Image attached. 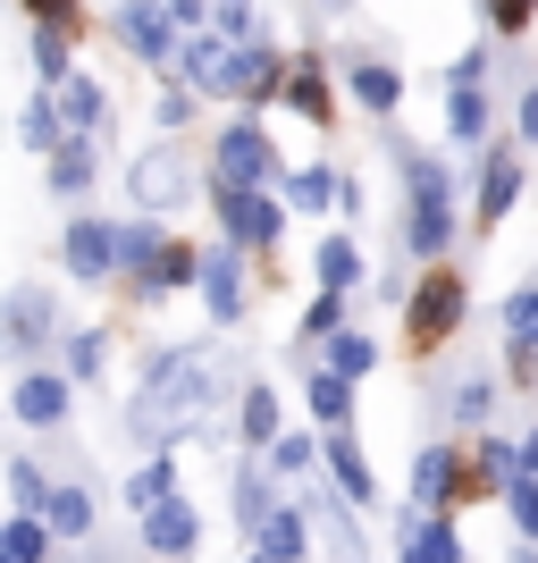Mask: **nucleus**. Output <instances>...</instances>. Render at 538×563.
Listing matches in <instances>:
<instances>
[{
  "label": "nucleus",
  "mask_w": 538,
  "mask_h": 563,
  "mask_svg": "<svg viewBox=\"0 0 538 563\" xmlns=\"http://www.w3.org/2000/svg\"><path fill=\"white\" fill-rule=\"evenodd\" d=\"M202 412H211V362H202V345H168L161 362H152V378L135 387V404H127V429L152 438V446H168V438H186Z\"/></svg>",
  "instance_id": "f257e3e1"
},
{
  "label": "nucleus",
  "mask_w": 538,
  "mask_h": 563,
  "mask_svg": "<svg viewBox=\"0 0 538 563\" xmlns=\"http://www.w3.org/2000/svg\"><path fill=\"white\" fill-rule=\"evenodd\" d=\"M404 177H413V228H404V244H413V261H438L446 235H454V186H446V168L429 152H404Z\"/></svg>",
  "instance_id": "f03ea898"
},
{
  "label": "nucleus",
  "mask_w": 538,
  "mask_h": 563,
  "mask_svg": "<svg viewBox=\"0 0 538 563\" xmlns=\"http://www.w3.org/2000/svg\"><path fill=\"white\" fill-rule=\"evenodd\" d=\"M43 336H51V286H18L0 303V353L25 362V353H43Z\"/></svg>",
  "instance_id": "7ed1b4c3"
},
{
  "label": "nucleus",
  "mask_w": 538,
  "mask_h": 563,
  "mask_svg": "<svg viewBox=\"0 0 538 563\" xmlns=\"http://www.w3.org/2000/svg\"><path fill=\"white\" fill-rule=\"evenodd\" d=\"M219 219H228V244H278V202L261 186H219Z\"/></svg>",
  "instance_id": "20e7f679"
},
{
  "label": "nucleus",
  "mask_w": 538,
  "mask_h": 563,
  "mask_svg": "<svg viewBox=\"0 0 538 563\" xmlns=\"http://www.w3.org/2000/svg\"><path fill=\"white\" fill-rule=\"evenodd\" d=\"M454 320H463V278H454V269L421 278V295H413V345H438V336H454Z\"/></svg>",
  "instance_id": "39448f33"
},
{
  "label": "nucleus",
  "mask_w": 538,
  "mask_h": 563,
  "mask_svg": "<svg viewBox=\"0 0 538 563\" xmlns=\"http://www.w3.org/2000/svg\"><path fill=\"white\" fill-rule=\"evenodd\" d=\"M59 253H68V278H76V286H101V278L118 269V228H101V219H76Z\"/></svg>",
  "instance_id": "423d86ee"
},
{
  "label": "nucleus",
  "mask_w": 538,
  "mask_h": 563,
  "mask_svg": "<svg viewBox=\"0 0 538 563\" xmlns=\"http://www.w3.org/2000/svg\"><path fill=\"white\" fill-rule=\"evenodd\" d=\"M270 177V135L261 126H228L219 135V186H261Z\"/></svg>",
  "instance_id": "0eeeda50"
},
{
  "label": "nucleus",
  "mask_w": 538,
  "mask_h": 563,
  "mask_svg": "<svg viewBox=\"0 0 538 563\" xmlns=\"http://www.w3.org/2000/svg\"><path fill=\"white\" fill-rule=\"evenodd\" d=\"M219 93H235V101H270V93H278V59H270L261 43L228 51V68H219Z\"/></svg>",
  "instance_id": "6e6552de"
},
{
  "label": "nucleus",
  "mask_w": 538,
  "mask_h": 563,
  "mask_svg": "<svg viewBox=\"0 0 538 563\" xmlns=\"http://www.w3.org/2000/svg\"><path fill=\"white\" fill-rule=\"evenodd\" d=\"M9 412H18L25 429H59V421H68V378H51V371L18 378V396H9Z\"/></svg>",
  "instance_id": "1a4fd4ad"
},
{
  "label": "nucleus",
  "mask_w": 538,
  "mask_h": 563,
  "mask_svg": "<svg viewBox=\"0 0 538 563\" xmlns=\"http://www.w3.org/2000/svg\"><path fill=\"white\" fill-rule=\"evenodd\" d=\"M177 194H186V161H177L168 143H161V152H143V161H135V202H143V211H168Z\"/></svg>",
  "instance_id": "9d476101"
},
{
  "label": "nucleus",
  "mask_w": 538,
  "mask_h": 563,
  "mask_svg": "<svg viewBox=\"0 0 538 563\" xmlns=\"http://www.w3.org/2000/svg\"><path fill=\"white\" fill-rule=\"evenodd\" d=\"M194 530H202V521H194L186 496H168V505H152V514H143V547H152V555H186Z\"/></svg>",
  "instance_id": "9b49d317"
},
{
  "label": "nucleus",
  "mask_w": 538,
  "mask_h": 563,
  "mask_svg": "<svg viewBox=\"0 0 538 563\" xmlns=\"http://www.w3.org/2000/svg\"><path fill=\"white\" fill-rule=\"evenodd\" d=\"M404 563H463V547H454V530H446V521L429 514V505H421V514H413V521H404Z\"/></svg>",
  "instance_id": "f8f14e48"
},
{
  "label": "nucleus",
  "mask_w": 538,
  "mask_h": 563,
  "mask_svg": "<svg viewBox=\"0 0 538 563\" xmlns=\"http://www.w3.org/2000/svg\"><path fill=\"white\" fill-rule=\"evenodd\" d=\"M202 303H211V320H235V311H244V269H235V244L202 261Z\"/></svg>",
  "instance_id": "ddd939ff"
},
{
  "label": "nucleus",
  "mask_w": 538,
  "mask_h": 563,
  "mask_svg": "<svg viewBox=\"0 0 538 563\" xmlns=\"http://www.w3.org/2000/svg\"><path fill=\"white\" fill-rule=\"evenodd\" d=\"M168 25H177V18H168L161 0H127V18H118V34H127V43H135L143 59H168Z\"/></svg>",
  "instance_id": "4468645a"
},
{
  "label": "nucleus",
  "mask_w": 538,
  "mask_h": 563,
  "mask_svg": "<svg viewBox=\"0 0 538 563\" xmlns=\"http://www.w3.org/2000/svg\"><path fill=\"white\" fill-rule=\"evenodd\" d=\"M454 488H463V463H454L446 446H429L421 463H413V505H429V514H438V505H446Z\"/></svg>",
  "instance_id": "2eb2a0df"
},
{
  "label": "nucleus",
  "mask_w": 538,
  "mask_h": 563,
  "mask_svg": "<svg viewBox=\"0 0 538 563\" xmlns=\"http://www.w3.org/2000/svg\"><path fill=\"white\" fill-rule=\"evenodd\" d=\"M514 194H521V168H514V152H496V161H488V177H480V228H505Z\"/></svg>",
  "instance_id": "dca6fc26"
},
{
  "label": "nucleus",
  "mask_w": 538,
  "mask_h": 563,
  "mask_svg": "<svg viewBox=\"0 0 538 563\" xmlns=\"http://www.w3.org/2000/svg\"><path fill=\"white\" fill-rule=\"evenodd\" d=\"M328 471H337V488H345V505H371V496H378L371 463H362V446H353L345 429H337V438H328Z\"/></svg>",
  "instance_id": "f3484780"
},
{
  "label": "nucleus",
  "mask_w": 538,
  "mask_h": 563,
  "mask_svg": "<svg viewBox=\"0 0 538 563\" xmlns=\"http://www.w3.org/2000/svg\"><path fill=\"white\" fill-rule=\"evenodd\" d=\"M345 85H353V101H362V110H378V118L404 101V76H396V68H378V59H353Z\"/></svg>",
  "instance_id": "a211bd4d"
},
{
  "label": "nucleus",
  "mask_w": 538,
  "mask_h": 563,
  "mask_svg": "<svg viewBox=\"0 0 538 563\" xmlns=\"http://www.w3.org/2000/svg\"><path fill=\"white\" fill-rule=\"evenodd\" d=\"M59 118H68V135H101V93H94V76H68L59 85Z\"/></svg>",
  "instance_id": "6ab92c4d"
},
{
  "label": "nucleus",
  "mask_w": 538,
  "mask_h": 563,
  "mask_svg": "<svg viewBox=\"0 0 538 563\" xmlns=\"http://www.w3.org/2000/svg\"><path fill=\"white\" fill-rule=\"evenodd\" d=\"M177 68H186L194 93H219V68H228V43H211V34H194L186 51H177Z\"/></svg>",
  "instance_id": "aec40b11"
},
{
  "label": "nucleus",
  "mask_w": 538,
  "mask_h": 563,
  "mask_svg": "<svg viewBox=\"0 0 538 563\" xmlns=\"http://www.w3.org/2000/svg\"><path fill=\"white\" fill-rule=\"evenodd\" d=\"M43 555H51V521L18 514L9 530H0V563H43Z\"/></svg>",
  "instance_id": "412c9836"
},
{
  "label": "nucleus",
  "mask_w": 538,
  "mask_h": 563,
  "mask_svg": "<svg viewBox=\"0 0 538 563\" xmlns=\"http://www.w3.org/2000/svg\"><path fill=\"white\" fill-rule=\"evenodd\" d=\"M43 521L59 530V539H85V530H94V496H85V488H51Z\"/></svg>",
  "instance_id": "4be33fe9"
},
{
  "label": "nucleus",
  "mask_w": 538,
  "mask_h": 563,
  "mask_svg": "<svg viewBox=\"0 0 538 563\" xmlns=\"http://www.w3.org/2000/svg\"><path fill=\"white\" fill-rule=\"evenodd\" d=\"M168 496H177V463H168V454L127 479V505H135V514H152V505H168Z\"/></svg>",
  "instance_id": "5701e85b"
},
{
  "label": "nucleus",
  "mask_w": 538,
  "mask_h": 563,
  "mask_svg": "<svg viewBox=\"0 0 538 563\" xmlns=\"http://www.w3.org/2000/svg\"><path fill=\"white\" fill-rule=\"evenodd\" d=\"M18 135L34 143V152H59V143H68V118H59V101H25Z\"/></svg>",
  "instance_id": "b1692460"
},
{
  "label": "nucleus",
  "mask_w": 538,
  "mask_h": 563,
  "mask_svg": "<svg viewBox=\"0 0 538 563\" xmlns=\"http://www.w3.org/2000/svg\"><path fill=\"white\" fill-rule=\"evenodd\" d=\"M161 244H168V235L152 228V219H135V228H118V269H135V278H143V269L161 261Z\"/></svg>",
  "instance_id": "393cba45"
},
{
  "label": "nucleus",
  "mask_w": 538,
  "mask_h": 563,
  "mask_svg": "<svg viewBox=\"0 0 538 563\" xmlns=\"http://www.w3.org/2000/svg\"><path fill=\"white\" fill-rule=\"evenodd\" d=\"M253 539H261V555H270V563H295V555H304V514H270Z\"/></svg>",
  "instance_id": "a878e982"
},
{
  "label": "nucleus",
  "mask_w": 538,
  "mask_h": 563,
  "mask_svg": "<svg viewBox=\"0 0 538 563\" xmlns=\"http://www.w3.org/2000/svg\"><path fill=\"white\" fill-rule=\"evenodd\" d=\"M311 412H320L328 429H345V412H353V378H345V371H320V378H311Z\"/></svg>",
  "instance_id": "bb28decb"
},
{
  "label": "nucleus",
  "mask_w": 538,
  "mask_h": 563,
  "mask_svg": "<svg viewBox=\"0 0 538 563\" xmlns=\"http://www.w3.org/2000/svg\"><path fill=\"white\" fill-rule=\"evenodd\" d=\"M51 186H59V194L94 186V152H85V135H68V152H51Z\"/></svg>",
  "instance_id": "cd10ccee"
},
{
  "label": "nucleus",
  "mask_w": 538,
  "mask_h": 563,
  "mask_svg": "<svg viewBox=\"0 0 538 563\" xmlns=\"http://www.w3.org/2000/svg\"><path fill=\"white\" fill-rule=\"evenodd\" d=\"M320 286H337V295L362 286V253H353L345 235H328V244H320Z\"/></svg>",
  "instance_id": "c85d7f7f"
},
{
  "label": "nucleus",
  "mask_w": 538,
  "mask_h": 563,
  "mask_svg": "<svg viewBox=\"0 0 538 563\" xmlns=\"http://www.w3.org/2000/svg\"><path fill=\"white\" fill-rule=\"evenodd\" d=\"M186 278H202V261H194L186 244H161V261L143 269V286H186Z\"/></svg>",
  "instance_id": "c756f323"
},
{
  "label": "nucleus",
  "mask_w": 538,
  "mask_h": 563,
  "mask_svg": "<svg viewBox=\"0 0 538 563\" xmlns=\"http://www.w3.org/2000/svg\"><path fill=\"white\" fill-rule=\"evenodd\" d=\"M378 362V345L371 336H353V329H337V345H328V371H345V378H362Z\"/></svg>",
  "instance_id": "7c9ffc66"
},
{
  "label": "nucleus",
  "mask_w": 538,
  "mask_h": 563,
  "mask_svg": "<svg viewBox=\"0 0 538 563\" xmlns=\"http://www.w3.org/2000/svg\"><path fill=\"white\" fill-rule=\"evenodd\" d=\"M505 345H538V286H521L505 303Z\"/></svg>",
  "instance_id": "2f4dec72"
},
{
  "label": "nucleus",
  "mask_w": 538,
  "mask_h": 563,
  "mask_svg": "<svg viewBox=\"0 0 538 563\" xmlns=\"http://www.w3.org/2000/svg\"><path fill=\"white\" fill-rule=\"evenodd\" d=\"M244 438H253V446H270V438H278V396H270V387H253V396H244Z\"/></svg>",
  "instance_id": "473e14b6"
},
{
  "label": "nucleus",
  "mask_w": 538,
  "mask_h": 563,
  "mask_svg": "<svg viewBox=\"0 0 538 563\" xmlns=\"http://www.w3.org/2000/svg\"><path fill=\"white\" fill-rule=\"evenodd\" d=\"M286 194H295V211H328V202H337V194H345V186H337L328 168H304V177H295V186H286Z\"/></svg>",
  "instance_id": "72a5a7b5"
},
{
  "label": "nucleus",
  "mask_w": 538,
  "mask_h": 563,
  "mask_svg": "<svg viewBox=\"0 0 538 563\" xmlns=\"http://www.w3.org/2000/svg\"><path fill=\"white\" fill-rule=\"evenodd\" d=\"M446 126H454V135H488V101L471 93V85H454V110H446Z\"/></svg>",
  "instance_id": "f704fd0d"
},
{
  "label": "nucleus",
  "mask_w": 538,
  "mask_h": 563,
  "mask_svg": "<svg viewBox=\"0 0 538 563\" xmlns=\"http://www.w3.org/2000/svg\"><path fill=\"white\" fill-rule=\"evenodd\" d=\"M34 68H43V85H68V51H59V25H43V34H34Z\"/></svg>",
  "instance_id": "c9c22d12"
},
{
  "label": "nucleus",
  "mask_w": 538,
  "mask_h": 563,
  "mask_svg": "<svg viewBox=\"0 0 538 563\" xmlns=\"http://www.w3.org/2000/svg\"><path fill=\"white\" fill-rule=\"evenodd\" d=\"M235 521H244V530H261V521H270V488H261V471H244V479H235Z\"/></svg>",
  "instance_id": "e433bc0d"
},
{
  "label": "nucleus",
  "mask_w": 538,
  "mask_h": 563,
  "mask_svg": "<svg viewBox=\"0 0 538 563\" xmlns=\"http://www.w3.org/2000/svg\"><path fill=\"white\" fill-rule=\"evenodd\" d=\"M9 496H18L25 514H43V505H51V479H43L34 463H9Z\"/></svg>",
  "instance_id": "4c0bfd02"
},
{
  "label": "nucleus",
  "mask_w": 538,
  "mask_h": 563,
  "mask_svg": "<svg viewBox=\"0 0 538 563\" xmlns=\"http://www.w3.org/2000/svg\"><path fill=\"white\" fill-rule=\"evenodd\" d=\"M505 514L521 521V539H538V479H505Z\"/></svg>",
  "instance_id": "58836bf2"
},
{
  "label": "nucleus",
  "mask_w": 538,
  "mask_h": 563,
  "mask_svg": "<svg viewBox=\"0 0 538 563\" xmlns=\"http://www.w3.org/2000/svg\"><path fill=\"white\" fill-rule=\"evenodd\" d=\"M286 101L304 118H328V85H320V68H295V85H286Z\"/></svg>",
  "instance_id": "ea45409f"
},
{
  "label": "nucleus",
  "mask_w": 538,
  "mask_h": 563,
  "mask_svg": "<svg viewBox=\"0 0 538 563\" xmlns=\"http://www.w3.org/2000/svg\"><path fill=\"white\" fill-rule=\"evenodd\" d=\"M454 421H488V378H463V387H454Z\"/></svg>",
  "instance_id": "a19ab883"
},
{
  "label": "nucleus",
  "mask_w": 538,
  "mask_h": 563,
  "mask_svg": "<svg viewBox=\"0 0 538 563\" xmlns=\"http://www.w3.org/2000/svg\"><path fill=\"white\" fill-rule=\"evenodd\" d=\"M219 34H228V43H253V0H219Z\"/></svg>",
  "instance_id": "79ce46f5"
},
{
  "label": "nucleus",
  "mask_w": 538,
  "mask_h": 563,
  "mask_svg": "<svg viewBox=\"0 0 538 563\" xmlns=\"http://www.w3.org/2000/svg\"><path fill=\"white\" fill-rule=\"evenodd\" d=\"M311 454H320L311 438H270V463L278 471H311Z\"/></svg>",
  "instance_id": "37998d69"
},
{
  "label": "nucleus",
  "mask_w": 538,
  "mask_h": 563,
  "mask_svg": "<svg viewBox=\"0 0 538 563\" xmlns=\"http://www.w3.org/2000/svg\"><path fill=\"white\" fill-rule=\"evenodd\" d=\"M480 471H488V479H514V471H521V446H505V438H488V446H480Z\"/></svg>",
  "instance_id": "c03bdc74"
},
{
  "label": "nucleus",
  "mask_w": 538,
  "mask_h": 563,
  "mask_svg": "<svg viewBox=\"0 0 538 563\" xmlns=\"http://www.w3.org/2000/svg\"><path fill=\"white\" fill-rule=\"evenodd\" d=\"M68 371H76V378H94V371H101V329H85V336L68 345Z\"/></svg>",
  "instance_id": "a18cd8bd"
},
{
  "label": "nucleus",
  "mask_w": 538,
  "mask_h": 563,
  "mask_svg": "<svg viewBox=\"0 0 538 563\" xmlns=\"http://www.w3.org/2000/svg\"><path fill=\"white\" fill-rule=\"evenodd\" d=\"M488 25H505V34H521V25H530V0H488Z\"/></svg>",
  "instance_id": "49530a36"
},
{
  "label": "nucleus",
  "mask_w": 538,
  "mask_h": 563,
  "mask_svg": "<svg viewBox=\"0 0 538 563\" xmlns=\"http://www.w3.org/2000/svg\"><path fill=\"white\" fill-rule=\"evenodd\" d=\"M328 329H337V286H328L320 303H311V311H304V336H328Z\"/></svg>",
  "instance_id": "de8ad7c7"
},
{
  "label": "nucleus",
  "mask_w": 538,
  "mask_h": 563,
  "mask_svg": "<svg viewBox=\"0 0 538 563\" xmlns=\"http://www.w3.org/2000/svg\"><path fill=\"white\" fill-rule=\"evenodd\" d=\"M25 9H34L43 25H68V18H76V0H25Z\"/></svg>",
  "instance_id": "09e8293b"
},
{
  "label": "nucleus",
  "mask_w": 538,
  "mask_h": 563,
  "mask_svg": "<svg viewBox=\"0 0 538 563\" xmlns=\"http://www.w3.org/2000/svg\"><path fill=\"white\" fill-rule=\"evenodd\" d=\"M168 18H177V25H202V0H168Z\"/></svg>",
  "instance_id": "8fccbe9b"
},
{
  "label": "nucleus",
  "mask_w": 538,
  "mask_h": 563,
  "mask_svg": "<svg viewBox=\"0 0 538 563\" xmlns=\"http://www.w3.org/2000/svg\"><path fill=\"white\" fill-rule=\"evenodd\" d=\"M521 135L538 143V93H521Z\"/></svg>",
  "instance_id": "3c124183"
},
{
  "label": "nucleus",
  "mask_w": 538,
  "mask_h": 563,
  "mask_svg": "<svg viewBox=\"0 0 538 563\" xmlns=\"http://www.w3.org/2000/svg\"><path fill=\"white\" fill-rule=\"evenodd\" d=\"M521 463H530V471H538V438H530V446H521Z\"/></svg>",
  "instance_id": "603ef678"
},
{
  "label": "nucleus",
  "mask_w": 538,
  "mask_h": 563,
  "mask_svg": "<svg viewBox=\"0 0 538 563\" xmlns=\"http://www.w3.org/2000/svg\"><path fill=\"white\" fill-rule=\"evenodd\" d=\"M328 9H337V0H328Z\"/></svg>",
  "instance_id": "864d4df0"
}]
</instances>
